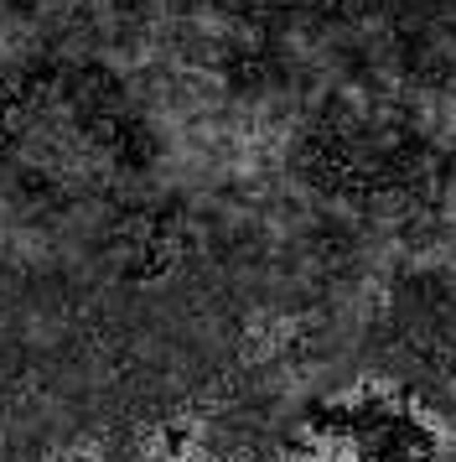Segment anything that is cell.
Returning a JSON list of instances; mask_svg holds the SVG:
<instances>
[]
</instances>
